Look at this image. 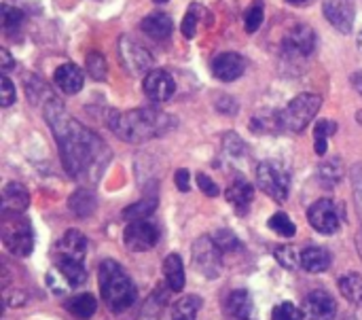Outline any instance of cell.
I'll return each mask as SVG.
<instances>
[{
	"label": "cell",
	"mask_w": 362,
	"mask_h": 320,
	"mask_svg": "<svg viewBox=\"0 0 362 320\" xmlns=\"http://www.w3.org/2000/svg\"><path fill=\"white\" fill-rule=\"evenodd\" d=\"M45 119L57 140L64 170L70 178L95 185L110 164V149L93 130L78 123L64 108V102L51 98L45 106Z\"/></svg>",
	"instance_id": "cell-1"
},
{
	"label": "cell",
	"mask_w": 362,
	"mask_h": 320,
	"mask_svg": "<svg viewBox=\"0 0 362 320\" xmlns=\"http://www.w3.org/2000/svg\"><path fill=\"white\" fill-rule=\"evenodd\" d=\"M108 127L121 140L129 144L148 142L174 130L176 119L159 108H132V110H110L108 113Z\"/></svg>",
	"instance_id": "cell-2"
},
{
	"label": "cell",
	"mask_w": 362,
	"mask_h": 320,
	"mask_svg": "<svg viewBox=\"0 0 362 320\" xmlns=\"http://www.w3.org/2000/svg\"><path fill=\"white\" fill-rule=\"evenodd\" d=\"M100 293L108 310L115 314L129 310L138 299V289L129 274L112 259H106L100 265Z\"/></svg>",
	"instance_id": "cell-3"
},
{
	"label": "cell",
	"mask_w": 362,
	"mask_h": 320,
	"mask_svg": "<svg viewBox=\"0 0 362 320\" xmlns=\"http://www.w3.org/2000/svg\"><path fill=\"white\" fill-rule=\"evenodd\" d=\"M0 238L4 248L15 257H28L34 251V232L25 217L4 215L0 223Z\"/></svg>",
	"instance_id": "cell-4"
},
{
	"label": "cell",
	"mask_w": 362,
	"mask_h": 320,
	"mask_svg": "<svg viewBox=\"0 0 362 320\" xmlns=\"http://www.w3.org/2000/svg\"><path fill=\"white\" fill-rule=\"evenodd\" d=\"M322 106V98L318 93H299L288 102V106L282 110V125L284 130L293 134H301L318 115Z\"/></svg>",
	"instance_id": "cell-5"
},
{
	"label": "cell",
	"mask_w": 362,
	"mask_h": 320,
	"mask_svg": "<svg viewBox=\"0 0 362 320\" xmlns=\"http://www.w3.org/2000/svg\"><path fill=\"white\" fill-rule=\"evenodd\" d=\"M257 185L278 204L288 200L291 193V174L286 172V168L278 161L265 159L257 166Z\"/></svg>",
	"instance_id": "cell-6"
},
{
	"label": "cell",
	"mask_w": 362,
	"mask_h": 320,
	"mask_svg": "<svg viewBox=\"0 0 362 320\" xmlns=\"http://www.w3.org/2000/svg\"><path fill=\"white\" fill-rule=\"evenodd\" d=\"M193 265L195 270L206 276L208 280H214L221 276L223 270V253L216 246L212 236H202L193 242Z\"/></svg>",
	"instance_id": "cell-7"
},
{
	"label": "cell",
	"mask_w": 362,
	"mask_h": 320,
	"mask_svg": "<svg viewBox=\"0 0 362 320\" xmlns=\"http://www.w3.org/2000/svg\"><path fill=\"white\" fill-rule=\"evenodd\" d=\"M119 57L123 68L132 74V76H140V74H148L153 70L155 57L151 55L148 49H144L138 40H134L132 36H121L119 45H117Z\"/></svg>",
	"instance_id": "cell-8"
},
{
	"label": "cell",
	"mask_w": 362,
	"mask_h": 320,
	"mask_svg": "<svg viewBox=\"0 0 362 320\" xmlns=\"http://www.w3.org/2000/svg\"><path fill=\"white\" fill-rule=\"evenodd\" d=\"M308 219H310V225L322 236H333L341 227L339 208L333 200H327V198L318 200L310 206Z\"/></svg>",
	"instance_id": "cell-9"
},
{
	"label": "cell",
	"mask_w": 362,
	"mask_h": 320,
	"mask_svg": "<svg viewBox=\"0 0 362 320\" xmlns=\"http://www.w3.org/2000/svg\"><path fill=\"white\" fill-rule=\"evenodd\" d=\"M123 242L132 253H146L159 242V229L155 223L142 219V221H132L125 227Z\"/></svg>",
	"instance_id": "cell-10"
},
{
	"label": "cell",
	"mask_w": 362,
	"mask_h": 320,
	"mask_svg": "<svg viewBox=\"0 0 362 320\" xmlns=\"http://www.w3.org/2000/svg\"><path fill=\"white\" fill-rule=\"evenodd\" d=\"M282 49L291 57H308L316 49V32L305 23H297L286 32Z\"/></svg>",
	"instance_id": "cell-11"
},
{
	"label": "cell",
	"mask_w": 362,
	"mask_h": 320,
	"mask_svg": "<svg viewBox=\"0 0 362 320\" xmlns=\"http://www.w3.org/2000/svg\"><path fill=\"white\" fill-rule=\"evenodd\" d=\"M142 87H144V93L153 102H168L176 93V81H174V76L170 72L161 70V68H153L144 76Z\"/></svg>",
	"instance_id": "cell-12"
},
{
	"label": "cell",
	"mask_w": 362,
	"mask_h": 320,
	"mask_svg": "<svg viewBox=\"0 0 362 320\" xmlns=\"http://www.w3.org/2000/svg\"><path fill=\"white\" fill-rule=\"evenodd\" d=\"M325 17L331 21V25L344 34H350L352 32V25H354V17H356V8L352 2L348 0H325Z\"/></svg>",
	"instance_id": "cell-13"
},
{
	"label": "cell",
	"mask_w": 362,
	"mask_h": 320,
	"mask_svg": "<svg viewBox=\"0 0 362 320\" xmlns=\"http://www.w3.org/2000/svg\"><path fill=\"white\" fill-rule=\"evenodd\" d=\"M303 314L310 320H335L337 304L327 291H312L303 302Z\"/></svg>",
	"instance_id": "cell-14"
},
{
	"label": "cell",
	"mask_w": 362,
	"mask_h": 320,
	"mask_svg": "<svg viewBox=\"0 0 362 320\" xmlns=\"http://www.w3.org/2000/svg\"><path fill=\"white\" fill-rule=\"evenodd\" d=\"M227 202L233 206L235 215L246 217L250 212V206L255 202V185L250 181H246L244 176H238L225 191Z\"/></svg>",
	"instance_id": "cell-15"
},
{
	"label": "cell",
	"mask_w": 362,
	"mask_h": 320,
	"mask_svg": "<svg viewBox=\"0 0 362 320\" xmlns=\"http://www.w3.org/2000/svg\"><path fill=\"white\" fill-rule=\"evenodd\" d=\"M246 70V59L238 53H221L214 57L212 62V74L218 79V81H225V83H231L235 79H240Z\"/></svg>",
	"instance_id": "cell-16"
},
{
	"label": "cell",
	"mask_w": 362,
	"mask_h": 320,
	"mask_svg": "<svg viewBox=\"0 0 362 320\" xmlns=\"http://www.w3.org/2000/svg\"><path fill=\"white\" fill-rule=\"evenodd\" d=\"M85 255H87V238L78 229H68L62 236V240L55 244V253H53V257H70L78 261H83Z\"/></svg>",
	"instance_id": "cell-17"
},
{
	"label": "cell",
	"mask_w": 362,
	"mask_h": 320,
	"mask_svg": "<svg viewBox=\"0 0 362 320\" xmlns=\"http://www.w3.org/2000/svg\"><path fill=\"white\" fill-rule=\"evenodd\" d=\"M53 81H55V85L66 96H74V93H78L83 89V70L76 64L66 62V64H62V66L55 68Z\"/></svg>",
	"instance_id": "cell-18"
},
{
	"label": "cell",
	"mask_w": 362,
	"mask_h": 320,
	"mask_svg": "<svg viewBox=\"0 0 362 320\" xmlns=\"http://www.w3.org/2000/svg\"><path fill=\"white\" fill-rule=\"evenodd\" d=\"M30 206V193L21 183H8L2 189V212L21 215Z\"/></svg>",
	"instance_id": "cell-19"
},
{
	"label": "cell",
	"mask_w": 362,
	"mask_h": 320,
	"mask_svg": "<svg viewBox=\"0 0 362 320\" xmlns=\"http://www.w3.org/2000/svg\"><path fill=\"white\" fill-rule=\"evenodd\" d=\"M55 270L57 274L64 278V282L74 289L87 282V270L83 265V261L78 259H70V257H55Z\"/></svg>",
	"instance_id": "cell-20"
},
{
	"label": "cell",
	"mask_w": 362,
	"mask_h": 320,
	"mask_svg": "<svg viewBox=\"0 0 362 320\" xmlns=\"http://www.w3.org/2000/svg\"><path fill=\"white\" fill-rule=\"evenodd\" d=\"M142 32L148 36V38H155V40H165L170 38L172 34V17L163 11H155L151 15H146L140 23Z\"/></svg>",
	"instance_id": "cell-21"
},
{
	"label": "cell",
	"mask_w": 362,
	"mask_h": 320,
	"mask_svg": "<svg viewBox=\"0 0 362 320\" xmlns=\"http://www.w3.org/2000/svg\"><path fill=\"white\" fill-rule=\"evenodd\" d=\"M299 263L305 272L310 274H322L331 268L333 263V257L327 248H320V246H308L301 257H299Z\"/></svg>",
	"instance_id": "cell-22"
},
{
	"label": "cell",
	"mask_w": 362,
	"mask_h": 320,
	"mask_svg": "<svg viewBox=\"0 0 362 320\" xmlns=\"http://www.w3.org/2000/svg\"><path fill=\"white\" fill-rule=\"evenodd\" d=\"M95 206H98V200L93 195L91 189L87 187H81L76 189L70 198H68V208L74 217L78 219H85V217H91L95 212Z\"/></svg>",
	"instance_id": "cell-23"
},
{
	"label": "cell",
	"mask_w": 362,
	"mask_h": 320,
	"mask_svg": "<svg viewBox=\"0 0 362 320\" xmlns=\"http://www.w3.org/2000/svg\"><path fill=\"white\" fill-rule=\"evenodd\" d=\"M163 276H165L170 291L180 293L185 289V265H182L180 255L172 253L163 259Z\"/></svg>",
	"instance_id": "cell-24"
},
{
	"label": "cell",
	"mask_w": 362,
	"mask_h": 320,
	"mask_svg": "<svg viewBox=\"0 0 362 320\" xmlns=\"http://www.w3.org/2000/svg\"><path fill=\"white\" fill-rule=\"evenodd\" d=\"M227 312L238 320L250 319L252 310H255V304L250 299V293L240 289V291H231L229 297H227V304H225Z\"/></svg>",
	"instance_id": "cell-25"
},
{
	"label": "cell",
	"mask_w": 362,
	"mask_h": 320,
	"mask_svg": "<svg viewBox=\"0 0 362 320\" xmlns=\"http://www.w3.org/2000/svg\"><path fill=\"white\" fill-rule=\"evenodd\" d=\"M250 130H252L255 134H261V136L282 132V130H284V125H282V113L263 110V113L255 115V117L250 119Z\"/></svg>",
	"instance_id": "cell-26"
},
{
	"label": "cell",
	"mask_w": 362,
	"mask_h": 320,
	"mask_svg": "<svg viewBox=\"0 0 362 320\" xmlns=\"http://www.w3.org/2000/svg\"><path fill=\"white\" fill-rule=\"evenodd\" d=\"M66 310L76 320H89L93 319V314L98 312V302L93 295L83 293V295H74L66 302Z\"/></svg>",
	"instance_id": "cell-27"
},
{
	"label": "cell",
	"mask_w": 362,
	"mask_h": 320,
	"mask_svg": "<svg viewBox=\"0 0 362 320\" xmlns=\"http://www.w3.org/2000/svg\"><path fill=\"white\" fill-rule=\"evenodd\" d=\"M339 291L341 295L356 308H362V276L352 272L339 278Z\"/></svg>",
	"instance_id": "cell-28"
},
{
	"label": "cell",
	"mask_w": 362,
	"mask_h": 320,
	"mask_svg": "<svg viewBox=\"0 0 362 320\" xmlns=\"http://www.w3.org/2000/svg\"><path fill=\"white\" fill-rule=\"evenodd\" d=\"M318 176H320V185L327 187V189H333L335 185L341 183L344 178V166H341V159L333 157V159H327L320 164L318 168Z\"/></svg>",
	"instance_id": "cell-29"
},
{
	"label": "cell",
	"mask_w": 362,
	"mask_h": 320,
	"mask_svg": "<svg viewBox=\"0 0 362 320\" xmlns=\"http://www.w3.org/2000/svg\"><path fill=\"white\" fill-rule=\"evenodd\" d=\"M337 132V123L331 121V119H322L316 123L314 127V151L316 155H327V149H329V138Z\"/></svg>",
	"instance_id": "cell-30"
},
{
	"label": "cell",
	"mask_w": 362,
	"mask_h": 320,
	"mask_svg": "<svg viewBox=\"0 0 362 320\" xmlns=\"http://www.w3.org/2000/svg\"><path fill=\"white\" fill-rule=\"evenodd\" d=\"M157 208V198L153 195H148V198H144V200H140L138 204H134V206H127L125 210H123V219L125 221H142V219H146L153 210Z\"/></svg>",
	"instance_id": "cell-31"
},
{
	"label": "cell",
	"mask_w": 362,
	"mask_h": 320,
	"mask_svg": "<svg viewBox=\"0 0 362 320\" xmlns=\"http://www.w3.org/2000/svg\"><path fill=\"white\" fill-rule=\"evenodd\" d=\"M263 19H265V4L263 0H255L246 13H244V25H246V32L248 34H255L261 25H263Z\"/></svg>",
	"instance_id": "cell-32"
},
{
	"label": "cell",
	"mask_w": 362,
	"mask_h": 320,
	"mask_svg": "<svg viewBox=\"0 0 362 320\" xmlns=\"http://www.w3.org/2000/svg\"><path fill=\"white\" fill-rule=\"evenodd\" d=\"M87 74L93 79V81H106L108 76V64H106V57L98 51H91L87 55Z\"/></svg>",
	"instance_id": "cell-33"
},
{
	"label": "cell",
	"mask_w": 362,
	"mask_h": 320,
	"mask_svg": "<svg viewBox=\"0 0 362 320\" xmlns=\"http://www.w3.org/2000/svg\"><path fill=\"white\" fill-rule=\"evenodd\" d=\"M267 225H269V229L272 232H276L278 236H282V238H293L295 234H297V225L288 219V215H284V212H276L269 221H267Z\"/></svg>",
	"instance_id": "cell-34"
},
{
	"label": "cell",
	"mask_w": 362,
	"mask_h": 320,
	"mask_svg": "<svg viewBox=\"0 0 362 320\" xmlns=\"http://www.w3.org/2000/svg\"><path fill=\"white\" fill-rule=\"evenodd\" d=\"M212 238H214L216 246L221 248V253H235V251H240V248H242L240 238H238L231 229H227V227L218 229Z\"/></svg>",
	"instance_id": "cell-35"
},
{
	"label": "cell",
	"mask_w": 362,
	"mask_h": 320,
	"mask_svg": "<svg viewBox=\"0 0 362 320\" xmlns=\"http://www.w3.org/2000/svg\"><path fill=\"white\" fill-rule=\"evenodd\" d=\"M2 28L6 30V32H15V30H19V25H21V21H23V13H21V8H15V6H11V4H2Z\"/></svg>",
	"instance_id": "cell-36"
},
{
	"label": "cell",
	"mask_w": 362,
	"mask_h": 320,
	"mask_svg": "<svg viewBox=\"0 0 362 320\" xmlns=\"http://www.w3.org/2000/svg\"><path fill=\"white\" fill-rule=\"evenodd\" d=\"M199 17H202V6L199 4H191L185 19H182V34L187 38H193L195 32H197V25H199Z\"/></svg>",
	"instance_id": "cell-37"
},
{
	"label": "cell",
	"mask_w": 362,
	"mask_h": 320,
	"mask_svg": "<svg viewBox=\"0 0 362 320\" xmlns=\"http://www.w3.org/2000/svg\"><path fill=\"white\" fill-rule=\"evenodd\" d=\"M303 310H299L295 304H278L272 312V320H303Z\"/></svg>",
	"instance_id": "cell-38"
},
{
	"label": "cell",
	"mask_w": 362,
	"mask_h": 320,
	"mask_svg": "<svg viewBox=\"0 0 362 320\" xmlns=\"http://www.w3.org/2000/svg\"><path fill=\"white\" fill-rule=\"evenodd\" d=\"M204 302L197 297V295H187L182 297L176 306H174V312H180V314H189V316H195L199 310H202Z\"/></svg>",
	"instance_id": "cell-39"
},
{
	"label": "cell",
	"mask_w": 362,
	"mask_h": 320,
	"mask_svg": "<svg viewBox=\"0 0 362 320\" xmlns=\"http://www.w3.org/2000/svg\"><path fill=\"white\" fill-rule=\"evenodd\" d=\"M223 149H225L231 157H240V155H244L246 144H244V140H242L238 134L229 132V134L223 136Z\"/></svg>",
	"instance_id": "cell-40"
},
{
	"label": "cell",
	"mask_w": 362,
	"mask_h": 320,
	"mask_svg": "<svg viewBox=\"0 0 362 320\" xmlns=\"http://www.w3.org/2000/svg\"><path fill=\"white\" fill-rule=\"evenodd\" d=\"M274 257L286 270H295V265H297V255H295L293 246H276L274 248Z\"/></svg>",
	"instance_id": "cell-41"
},
{
	"label": "cell",
	"mask_w": 362,
	"mask_h": 320,
	"mask_svg": "<svg viewBox=\"0 0 362 320\" xmlns=\"http://www.w3.org/2000/svg\"><path fill=\"white\" fill-rule=\"evenodd\" d=\"M350 178H352L354 200H356V206H358V212H361L362 219V161L361 164H356V166L350 170Z\"/></svg>",
	"instance_id": "cell-42"
},
{
	"label": "cell",
	"mask_w": 362,
	"mask_h": 320,
	"mask_svg": "<svg viewBox=\"0 0 362 320\" xmlns=\"http://www.w3.org/2000/svg\"><path fill=\"white\" fill-rule=\"evenodd\" d=\"M0 106L2 108H8L13 102H15V87H13V83L8 81V76H2L0 79Z\"/></svg>",
	"instance_id": "cell-43"
},
{
	"label": "cell",
	"mask_w": 362,
	"mask_h": 320,
	"mask_svg": "<svg viewBox=\"0 0 362 320\" xmlns=\"http://www.w3.org/2000/svg\"><path fill=\"white\" fill-rule=\"evenodd\" d=\"M197 185H199V189L204 191V195H208V198H216V195L221 193L218 185H216L208 174H197Z\"/></svg>",
	"instance_id": "cell-44"
},
{
	"label": "cell",
	"mask_w": 362,
	"mask_h": 320,
	"mask_svg": "<svg viewBox=\"0 0 362 320\" xmlns=\"http://www.w3.org/2000/svg\"><path fill=\"white\" fill-rule=\"evenodd\" d=\"M214 104H216L218 113H223V115H235L238 108H240V104L233 98H229V96H221Z\"/></svg>",
	"instance_id": "cell-45"
},
{
	"label": "cell",
	"mask_w": 362,
	"mask_h": 320,
	"mask_svg": "<svg viewBox=\"0 0 362 320\" xmlns=\"http://www.w3.org/2000/svg\"><path fill=\"white\" fill-rule=\"evenodd\" d=\"M28 302V295L23 293V291H4V304L6 306H11V308H17V306H23Z\"/></svg>",
	"instance_id": "cell-46"
},
{
	"label": "cell",
	"mask_w": 362,
	"mask_h": 320,
	"mask_svg": "<svg viewBox=\"0 0 362 320\" xmlns=\"http://www.w3.org/2000/svg\"><path fill=\"white\" fill-rule=\"evenodd\" d=\"M174 183H176L178 191L187 193V191L191 189V174H189V170H185V168L176 170V174H174Z\"/></svg>",
	"instance_id": "cell-47"
},
{
	"label": "cell",
	"mask_w": 362,
	"mask_h": 320,
	"mask_svg": "<svg viewBox=\"0 0 362 320\" xmlns=\"http://www.w3.org/2000/svg\"><path fill=\"white\" fill-rule=\"evenodd\" d=\"M0 57H2V59H0L2 72L6 74V72H8V70L13 68V57H11V53H8L6 49H0Z\"/></svg>",
	"instance_id": "cell-48"
},
{
	"label": "cell",
	"mask_w": 362,
	"mask_h": 320,
	"mask_svg": "<svg viewBox=\"0 0 362 320\" xmlns=\"http://www.w3.org/2000/svg\"><path fill=\"white\" fill-rule=\"evenodd\" d=\"M352 85H354V89H356V91L362 96V70H358V72H354V74H352Z\"/></svg>",
	"instance_id": "cell-49"
},
{
	"label": "cell",
	"mask_w": 362,
	"mask_h": 320,
	"mask_svg": "<svg viewBox=\"0 0 362 320\" xmlns=\"http://www.w3.org/2000/svg\"><path fill=\"white\" fill-rule=\"evenodd\" d=\"M172 320H195V316H189V314H180V312H174Z\"/></svg>",
	"instance_id": "cell-50"
},
{
	"label": "cell",
	"mask_w": 362,
	"mask_h": 320,
	"mask_svg": "<svg viewBox=\"0 0 362 320\" xmlns=\"http://www.w3.org/2000/svg\"><path fill=\"white\" fill-rule=\"evenodd\" d=\"M286 2H291V4H308L312 0H286Z\"/></svg>",
	"instance_id": "cell-51"
},
{
	"label": "cell",
	"mask_w": 362,
	"mask_h": 320,
	"mask_svg": "<svg viewBox=\"0 0 362 320\" xmlns=\"http://www.w3.org/2000/svg\"><path fill=\"white\" fill-rule=\"evenodd\" d=\"M358 253H361V257H362V232H361V236H358Z\"/></svg>",
	"instance_id": "cell-52"
},
{
	"label": "cell",
	"mask_w": 362,
	"mask_h": 320,
	"mask_svg": "<svg viewBox=\"0 0 362 320\" xmlns=\"http://www.w3.org/2000/svg\"><path fill=\"white\" fill-rule=\"evenodd\" d=\"M356 121H358V123L362 125V110H361V113H356Z\"/></svg>",
	"instance_id": "cell-53"
},
{
	"label": "cell",
	"mask_w": 362,
	"mask_h": 320,
	"mask_svg": "<svg viewBox=\"0 0 362 320\" xmlns=\"http://www.w3.org/2000/svg\"><path fill=\"white\" fill-rule=\"evenodd\" d=\"M358 47H361V51H362V32L358 34Z\"/></svg>",
	"instance_id": "cell-54"
},
{
	"label": "cell",
	"mask_w": 362,
	"mask_h": 320,
	"mask_svg": "<svg viewBox=\"0 0 362 320\" xmlns=\"http://www.w3.org/2000/svg\"><path fill=\"white\" fill-rule=\"evenodd\" d=\"M155 2H157V4H165L168 0H155Z\"/></svg>",
	"instance_id": "cell-55"
},
{
	"label": "cell",
	"mask_w": 362,
	"mask_h": 320,
	"mask_svg": "<svg viewBox=\"0 0 362 320\" xmlns=\"http://www.w3.org/2000/svg\"><path fill=\"white\" fill-rule=\"evenodd\" d=\"M246 320H250V319H246Z\"/></svg>",
	"instance_id": "cell-56"
}]
</instances>
